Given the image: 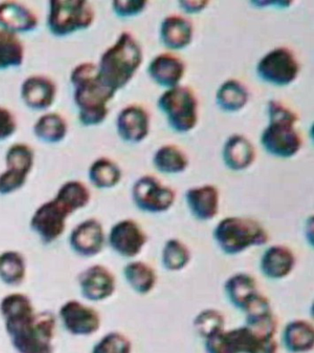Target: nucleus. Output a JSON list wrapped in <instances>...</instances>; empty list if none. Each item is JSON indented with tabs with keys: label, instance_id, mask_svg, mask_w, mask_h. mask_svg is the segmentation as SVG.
<instances>
[{
	"label": "nucleus",
	"instance_id": "e433bc0d",
	"mask_svg": "<svg viewBox=\"0 0 314 353\" xmlns=\"http://www.w3.org/2000/svg\"><path fill=\"white\" fill-rule=\"evenodd\" d=\"M92 353H132V343L124 334L112 331L95 344Z\"/></svg>",
	"mask_w": 314,
	"mask_h": 353
},
{
	"label": "nucleus",
	"instance_id": "393cba45",
	"mask_svg": "<svg viewBox=\"0 0 314 353\" xmlns=\"http://www.w3.org/2000/svg\"><path fill=\"white\" fill-rule=\"evenodd\" d=\"M256 151L253 143L244 135L235 134L226 140L222 148V159L226 167L233 171L247 170L255 162Z\"/></svg>",
	"mask_w": 314,
	"mask_h": 353
},
{
	"label": "nucleus",
	"instance_id": "412c9836",
	"mask_svg": "<svg viewBox=\"0 0 314 353\" xmlns=\"http://www.w3.org/2000/svg\"><path fill=\"white\" fill-rule=\"evenodd\" d=\"M39 19L32 8L18 1L0 2V29L17 35L32 32Z\"/></svg>",
	"mask_w": 314,
	"mask_h": 353
},
{
	"label": "nucleus",
	"instance_id": "58836bf2",
	"mask_svg": "<svg viewBox=\"0 0 314 353\" xmlns=\"http://www.w3.org/2000/svg\"><path fill=\"white\" fill-rule=\"evenodd\" d=\"M18 123L15 115L6 107L0 106V141L7 140L17 131Z\"/></svg>",
	"mask_w": 314,
	"mask_h": 353
},
{
	"label": "nucleus",
	"instance_id": "2eb2a0df",
	"mask_svg": "<svg viewBox=\"0 0 314 353\" xmlns=\"http://www.w3.org/2000/svg\"><path fill=\"white\" fill-rule=\"evenodd\" d=\"M78 283L82 296L92 302L108 299L117 290L114 273L100 264L93 265L79 273Z\"/></svg>",
	"mask_w": 314,
	"mask_h": 353
},
{
	"label": "nucleus",
	"instance_id": "f8f14e48",
	"mask_svg": "<svg viewBox=\"0 0 314 353\" xmlns=\"http://www.w3.org/2000/svg\"><path fill=\"white\" fill-rule=\"evenodd\" d=\"M59 316L65 330L74 336H90L101 327V316L95 308L68 300L59 309Z\"/></svg>",
	"mask_w": 314,
	"mask_h": 353
},
{
	"label": "nucleus",
	"instance_id": "72a5a7b5",
	"mask_svg": "<svg viewBox=\"0 0 314 353\" xmlns=\"http://www.w3.org/2000/svg\"><path fill=\"white\" fill-rule=\"evenodd\" d=\"M24 46L17 35L0 29V70L20 68L23 63Z\"/></svg>",
	"mask_w": 314,
	"mask_h": 353
},
{
	"label": "nucleus",
	"instance_id": "a19ab883",
	"mask_svg": "<svg viewBox=\"0 0 314 353\" xmlns=\"http://www.w3.org/2000/svg\"><path fill=\"white\" fill-rule=\"evenodd\" d=\"M278 345L275 339L263 342L253 353H277Z\"/></svg>",
	"mask_w": 314,
	"mask_h": 353
},
{
	"label": "nucleus",
	"instance_id": "ea45409f",
	"mask_svg": "<svg viewBox=\"0 0 314 353\" xmlns=\"http://www.w3.org/2000/svg\"><path fill=\"white\" fill-rule=\"evenodd\" d=\"M181 10L186 14H198L205 10L209 4L206 0H186V1H179Z\"/></svg>",
	"mask_w": 314,
	"mask_h": 353
},
{
	"label": "nucleus",
	"instance_id": "2f4dec72",
	"mask_svg": "<svg viewBox=\"0 0 314 353\" xmlns=\"http://www.w3.org/2000/svg\"><path fill=\"white\" fill-rule=\"evenodd\" d=\"M153 165L159 172L175 175L184 172L189 165L186 152L175 145L161 146L153 157Z\"/></svg>",
	"mask_w": 314,
	"mask_h": 353
},
{
	"label": "nucleus",
	"instance_id": "7ed1b4c3",
	"mask_svg": "<svg viewBox=\"0 0 314 353\" xmlns=\"http://www.w3.org/2000/svg\"><path fill=\"white\" fill-rule=\"evenodd\" d=\"M73 99L79 112V123L84 126L100 125L109 114V102L115 95L100 81L97 65L79 63L70 73Z\"/></svg>",
	"mask_w": 314,
	"mask_h": 353
},
{
	"label": "nucleus",
	"instance_id": "cd10ccee",
	"mask_svg": "<svg viewBox=\"0 0 314 353\" xmlns=\"http://www.w3.org/2000/svg\"><path fill=\"white\" fill-rule=\"evenodd\" d=\"M250 93L246 85L238 79L225 80L216 93V103L225 112H237L244 109L249 101Z\"/></svg>",
	"mask_w": 314,
	"mask_h": 353
},
{
	"label": "nucleus",
	"instance_id": "aec40b11",
	"mask_svg": "<svg viewBox=\"0 0 314 353\" xmlns=\"http://www.w3.org/2000/svg\"><path fill=\"white\" fill-rule=\"evenodd\" d=\"M186 69V63L178 55L162 52L150 61L148 74L157 85L169 90L180 85Z\"/></svg>",
	"mask_w": 314,
	"mask_h": 353
},
{
	"label": "nucleus",
	"instance_id": "f704fd0d",
	"mask_svg": "<svg viewBox=\"0 0 314 353\" xmlns=\"http://www.w3.org/2000/svg\"><path fill=\"white\" fill-rule=\"evenodd\" d=\"M191 261V251L183 241L170 239L165 243L162 250V265L170 272L184 270Z\"/></svg>",
	"mask_w": 314,
	"mask_h": 353
},
{
	"label": "nucleus",
	"instance_id": "a878e982",
	"mask_svg": "<svg viewBox=\"0 0 314 353\" xmlns=\"http://www.w3.org/2000/svg\"><path fill=\"white\" fill-rule=\"evenodd\" d=\"M283 343L291 353L311 352L314 347V327L307 320L289 322L283 331Z\"/></svg>",
	"mask_w": 314,
	"mask_h": 353
},
{
	"label": "nucleus",
	"instance_id": "7c9ffc66",
	"mask_svg": "<svg viewBox=\"0 0 314 353\" xmlns=\"http://www.w3.org/2000/svg\"><path fill=\"white\" fill-rule=\"evenodd\" d=\"M124 276L128 285L137 294H148L157 283L156 270L144 261H132L124 268Z\"/></svg>",
	"mask_w": 314,
	"mask_h": 353
},
{
	"label": "nucleus",
	"instance_id": "f03ea898",
	"mask_svg": "<svg viewBox=\"0 0 314 353\" xmlns=\"http://www.w3.org/2000/svg\"><path fill=\"white\" fill-rule=\"evenodd\" d=\"M92 199L89 188L79 181L65 182L56 197L41 204L31 218L32 230L43 244L57 241L64 234L68 217L84 209Z\"/></svg>",
	"mask_w": 314,
	"mask_h": 353
},
{
	"label": "nucleus",
	"instance_id": "4be33fe9",
	"mask_svg": "<svg viewBox=\"0 0 314 353\" xmlns=\"http://www.w3.org/2000/svg\"><path fill=\"white\" fill-rule=\"evenodd\" d=\"M186 201L193 216L206 222L219 214V190L211 184L191 188L186 190Z\"/></svg>",
	"mask_w": 314,
	"mask_h": 353
},
{
	"label": "nucleus",
	"instance_id": "4468645a",
	"mask_svg": "<svg viewBox=\"0 0 314 353\" xmlns=\"http://www.w3.org/2000/svg\"><path fill=\"white\" fill-rule=\"evenodd\" d=\"M108 241L112 250L126 259L139 255L148 241L147 234L133 219H124L112 225Z\"/></svg>",
	"mask_w": 314,
	"mask_h": 353
},
{
	"label": "nucleus",
	"instance_id": "bb28decb",
	"mask_svg": "<svg viewBox=\"0 0 314 353\" xmlns=\"http://www.w3.org/2000/svg\"><path fill=\"white\" fill-rule=\"evenodd\" d=\"M257 281L248 273L230 276L225 283V292L234 307L244 311L245 306L258 294Z\"/></svg>",
	"mask_w": 314,
	"mask_h": 353
},
{
	"label": "nucleus",
	"instance_id": "a211bd4d",
	"mask_svg": "<svg viewBox=\"0 0 314 353\" xmlns=\"http://www.w3.org/2000/svg\"><path fill=\"white\" fill-rule=\"evenodd\" d=\"M150 130V116L141 105L131 104L118 113L117 131L121 139L139 143L147 138Z\"/></svg>",
	"mask_w": 314,
	"mask_h": 353
},
{
	"label": "nucleus",
	"instance_id": "423d86ee",
	"mask_svg": "<svg viewBox=\"0 0 314 353\" xmlns=\"http://www.w3.org/2000/svg\"><path fill=\"white\" fill-rule=\"evenodd\" d=\"M215 241L223 253L238 255L247 248L267 244L268 232L252 218L228 216L217 223L213 232Z\"/></svg>",
	"mask_w": 314,
	"mask_h": 353
},
{
	"label": "nucleus",
	"instance_id": "4c0bfd02",
	"mask_svg": "<svg viewBox=\"0 0 314 353\" xmlns=\"http://www.w3.org/2000/svg\"><path fill=\"white\" fill-rule=\"evenodd\" d=\"M145 0H117L112 2L114 13L119 18L128 19L139 16L147 8Z\"/></svg>",
	"mask_w": 314,
	"mask_h": 353
},
{
	"label": "nucleus",
	"instance_id": "9b49d317",
	"mask_svg": "<svg viewBox=\"0 0 314 353\" xmlns=\"http://www.w3.org/2000/svg\"><path fill=\"white\" fill-rule=\"evenodd\" d=\"M132 200L140 211L161 214L172 208L176 193L155 176H140L132 187Z\"/></svg>",
	"mask_w": 314,
	"mask_h": 353
},
{
	"label": "nucleus",
	"instance_id": "dca6fc26",
	"mask_svg": "<svg viewBox=\"0 0 314 353\" xmlns=\"http://www.w3.org/2000/svg\"><path fill=\"white\" fill-rule=\"evenodd\" d=\"M106 244V234L100 221L89 218L82 221L71 231V250L81 258H93L103 251Z\"/></svg>",
	"mask_w": 314,
	"mask_h": 353
},
{
	"label": "nucleus",
	"instance_id": "1a4fd4ad",
	"mask_svg": "<svg viewBox=\"0 0 314 353\" xmlns=\"http://www.w3.org/2000/svg\"><path fill=\"white\" fill-rule=\"evenodd\" d=\"M256 73L264 82L277 87H286L299 76L300 63L293 51L288 47H277L259 60Z\"/></svg>",
	"mask_w": 314,
	"mask_h": 353
},
{
	"label": "nucleus",
	"instance_id": "5701e85b",
	"mask_svg": "<svg viewBox=\"0 0 314 353\" xmlns=\"http://www.w3.org/2000/svg\"><path fill=\"white\" fill-rule=\"evenodd\" d=\"M194 37V26L191 21L181 15L165 17L159 28V39L162 46L172 51L183 50L191 44Z\"/></svg>",
	"mask_w": 314,
	"mask_h": 353
},
{
	"label": "nucleus",
	"instance_id": "b1692460",
	"mask_svg": "<svg viewBox=\"0 0 314 353\" xmlns=\"http://www.w3.org/2000/svg\"><path fill=\"white\" fill-rule=\"evenodd\" d=\"M296 256L293 251L284 245H274L267 248L260 261V270L266 278L281 280L293 272Z\"/></svg>",
	"mask_w": 314,
	"mask_h": 353
},
{
	"label": "nucleus",
	"instance_id": "39448f33",
	"mask_svg": "<svg viewBox=\"0 0 314 353\" xmlns=\"http://www.w3.org/2000/svg\"><path fill=\"white\" fill-rule=\"evenodd\" d=\"M268 124L260 137L264 150L278 159H291L299 153L302 138L296 128L299 116L279 101L272 99L267 104Z\"/></svg>",
	"mask_w": 314,
	"mask_h": 353
},
{
	"label": "nucleus",
	"instance_id": "9d476101",
	"mask_svg": "<svg viewBox=\"0 0 314 353\" xmlns=\"http://www.w3.org/2000/svg\"><path fill=\"white\" fill-rule=\"evenodd\" d=\"M35 150L26 143L10 146L5 156L6 170L0 174V195L12 194L26 184L35 165Z\"/></svg>",
	"mask_w": 314,
	"mask_h": 353
},
{
	"label": "nucleus",
	"instance_id": "ddd939ff",
	"mask_svg": "<svg viewBox=\"0 0 314 353\" xmlns=\"http://www.w3.org/2000/svg\"><path fill=\"white\" fill-rule=\"evenodd\" d=\"M264 341L244 325L209 336L205 347L206 353H253Z\"/></svg>",
	"mask_w": 314,
	"mask_h": 353
},
{
	"label": "nucleus",
	"instance_id": "20e7f679",
	"mask_svg": "<svg viewBox=\"0 0 314 353\" xmlns=\"http://www.w3.org/2000/svg\"><path fill=\"white\" fill-rule=\"evenodd\" d=\"M143 50L131 32H123L101 55L97 63L99 79L112 92L125 88L143 62Z\"/></svg>",
	"mask_w": 314,
	"mask_h": 353
},
{
	"label": "nucleus",
	"instance_id": "473e14b6",
	"mask_svg": "<svg viewBox=\"0 0 314 353\" xmlns=\"http://www.w3.org/2000/svg\"><path fill=\"white\" fill-rule=\"evenodd\" d=\"M26 259L19 251L0 253V281L8 286L17 287L26 278Z\"/></svg>",
	"mask_w": 314,
	"mask_h": 353
},
{
	"label": "nucleus",
	"instance_id": "c85d7f7f",
	"mask_svg": "<svg viewBox=\"0 0 314 353\" xmlns=\"http://www.w3.org/2000/svg\"><path fill=\"white\" fill-rule=\"evenodd\" d=\"M34 134L41 142L57 143L67 137L68 123L59 112H46L35 121Z\"/></svg>",
	"mask_w": 314,
	"mask_h": 353
},
{
	"label": "nucleus",
	"instance_id": "0eeeda50",
	"mask_svg": "<svg viewBox=\"0 0 314 353\" xmlns=\"http://www.w3.org/2000/svg\"><path fill=\"white\" fill-rule=\"evenodd\" d=\"M95 11L86 0H51L49 1L48 28L56 37H66L92 27Z\"/></svg>",
	"mask_w": 314,
	"mask_h": 353
},
{
	"label": "nucleus",
	"instance_id": "6ab92c4d",
	"mask_svg": "<svg viewBox=\"0 0 314 353\" xmlns=\"http://www.w3.org/2000/svg\"><path fill=\"white\" fill-rule=\"evenodd\" d=\"M56 82L46 74H32L27 77L21 87V97L29 109L46 110L56 101Z\"/></svg>",
	"mask_w": 314,
	"mask_h": 353
},
{
	"label": "nucleus",
	"instance_id": "f3484780",
	"mask_svg": "<svg viewBox=\"0 0 314 353\" xmlns=\"http://www.w3.org/2000/svg\"><path fill=\"white\" fill-rule=\"evenodd\" d=\"M246 325L262 341L275 338L277 330V319L272 310L268 298L258 292L245 306Z\"/></svg>",
	"mask_w": 314,
	"mask_h": 353
},
{
	"label": "nucleus",
	"instance_id": "c9c22d12",
	"mask_svg": "<svg viewBox=\"0 0 314 353\" xmlns=\"http://www.w3.org/2000/svg\"><path fill=\"white\" fill-rule=\"evenodd\" d=\"M226 319L222 312L214 308L201 311L194 319V327L198 335L206 339L224 330Z\"/></svg>",
	"mask_w": 314,
	"mask_h": 353
},
{
	"label": "nucleus",
	"instance_id": "f257e3e1",
	"mask_svg": "<svg viewBox=\"0 0 314 353\" xmlns=\"http://www.w3.org/2000/svg\"><path fill=\"white\" fill-rule=\"evenodd\" d=\"M0 314L18 353H54L57 320L49 311L37 313L31 298L13 292L0 301Z\"/></svg>",
	"mask_w": 314,
	"mask_h": 353
},
{
	"label": "nucleus",
	"instance_id": "6e6552de",
	"mask_svg": "<svg viewBox=\"0 0 314 353\" xmlns=\"http://www.w3.org/2000/svg\"><path fill=\"white\" fill-rule=\"evenodd\" d=\"M157 105L173 131L186 134L197 126L198 101L191 88L179 85L169 88L159 96Z\"/></svg>",
	"mask_w": 314,
	"mask_h": 353
},
{
	"label": "nucleus",
	"instance_id": "c756f323",
	"mask_svg": "<svg viewBox=\"0 0 314 353\" xmlns=\"http://www.w3.org/2000/svg\"><path fill=\"white\" fill-rule=\"evenodd\" d=\"M119 165L109 157H101L95 160L89 168V179L92 186L100 190L112 189L122 179Z\"/></svg>",
	"mask_w": 314,
	"mask_h": 353
}]
</instances>
